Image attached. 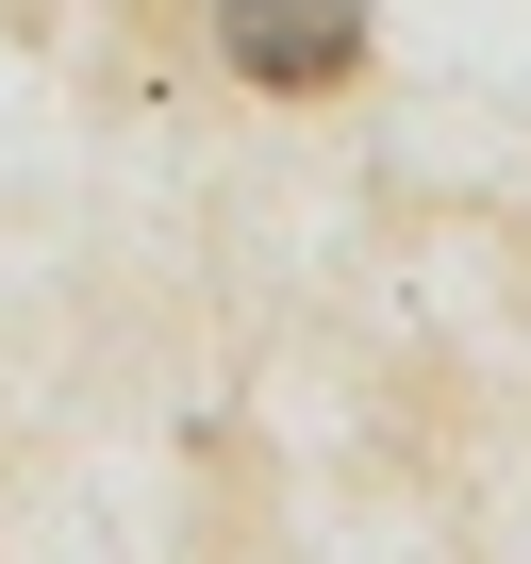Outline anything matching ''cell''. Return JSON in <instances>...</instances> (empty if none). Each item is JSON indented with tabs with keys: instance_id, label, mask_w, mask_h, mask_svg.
I'll return each instance as SVG.
<instances>
[{
	"instance_id": "cell-1",
	"label": "cell",
	"mask_w": 531,
	"mask_h": 564,
	"mask_svg": "<svg viewBox=\"0 0 531 564\" xmlns=\"http://www.w3.org/2000/svg\"><path fill=\"white\" fill-rule=\"evenodd\" d=\"M216 51L249 67V84H349L366 67V0H216Z\"/></svg>"
}]
</instances>
